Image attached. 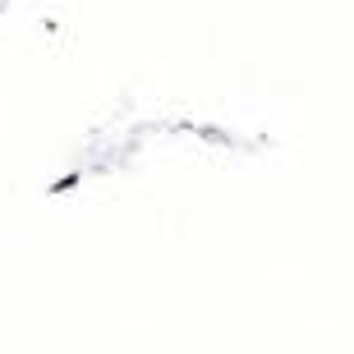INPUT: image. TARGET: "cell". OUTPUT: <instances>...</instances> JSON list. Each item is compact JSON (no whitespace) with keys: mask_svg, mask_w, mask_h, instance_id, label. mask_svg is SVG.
<instances>
[{"mask_svg":"<svg viewBox=\"0 0 354 354\" xmlns=\"http://www.w3.org/2000/svg\"><path fill=\"white\" fill-rule=\"evenodd\" d=\"M74 184H79V175H65V180L51 184V194H65V189H74Z\"/></svg>","mask_w":354,"mask_h":354,"instance_id":"cell-1","label":"cell"}]
</instances>
